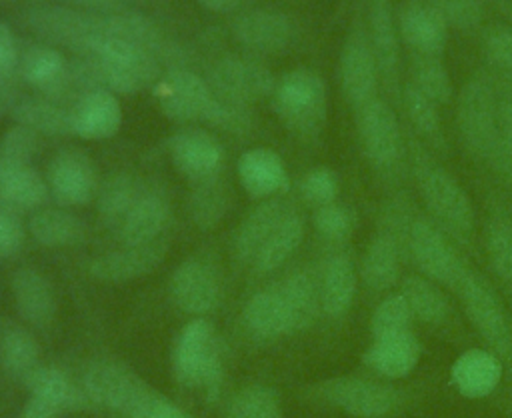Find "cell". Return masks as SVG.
Segmentation results:
<instances>
[{"label": "cell", "mask_w": 512, "mask_h": 418, "mask_svg": "<svg viewBox=\"0 0 512 418\" xmlns=\"http://www.w3.org/2000/svg\"><path fill=\"white\" fill-rule=\"evenodd\" d=\"M24 386H28L30 398L18 418H58L66 410L90 404L84 390H78L68 374L54 366H40Z\"/></svg>", "instance_id": "cell-16"}, {"label": "cell", "mask_w": 512, "mask_h": 418, "mask_svg": "<svg viewBox=\"0 0 512 418\" xmlns=\"http://www.w3.org/2000/svg\"><path fill=\"white\" fill-rule=\"evenodd\" d=\"M28 26L46 42L62 44L78 54L102 32V16L78 12L64 6H38L26 16Z\"/></svg>", "instance_id": "cell-13"}, {"label": "cell", "mask_w": 512, "mask_h": 418, "mask_svg": "<svg viewBox=\"0 0 512 418\" xmlns=\"http://www.w3.org/2000/svg\"><path fill=\"white\" fill-rule=\"evenodd\" d=\"M408 154L428 218H432L456 244L470 248L476 238V212L468 192L434 160V152L414 136L408 140Z\"/></svg>", "instance_id": "cell-1"}, {"label": "cell", "mask_w": 512, "mask_h": 418, "mask_svg": "<svg viewBox=\"0 0 512 418\" xmlns=\"http://www.w3.org/2000/svg\"><path fill=\"white\" fill-rule=\"evenodd\" d=\"M294 212L292 204L282 198H264L260 204H256L240 222L234 234V254L240 262L252 264L262 244L268 240V236L284 222L286 216Z\"/></svg>", "instance_id": "cell-27"}, {"label": "cell", "mask_w": 512, "mask_h": 418, "mask_svg": "<svg viewBox=\"0 0 512 418\" xmlns=\"http://www.w3.org/2000/svg\"><path fill=\"white\" fill-rule=\"evenodd\" d=\"M414 316L400 292H390L378 300L370 314L368 330L370 338L374 336H386L394 332H404V330H414Z\"/></svg>", "instance_id": "cell-47"}, {"label": "cell", "mask_w": 512, "mask_h": 418, "mask_svg": "<svg viewBox=\"0 0 512 418\" xmlns=\"http://www.w3.org/2000/svg\"><path fill=\"white\" fill-rule=\"evenodd\" d=\"M24 242V226L18 214L0 204V264L12 258Z\"/></svg>", "instance_id": "cell-54"}, {"label": "cell", "mask_w": 512, "mask_h": 418, "mask_svg": "<svg viewBox=\"0 0 512 418\" xmlns=\"http://www.w3.org/2000/svg\"><path fill=\"white\" fill-rule=\"evenodd\" d=\"M504 394H506V406L512 414V366L506 368V386H504Z\"/></svg>", "instance_id": "cell-60"}, {"label": "cell", "mask_w": 512, "mask_h": 418, "mask_svg": "<svg viewBox=\"0 0 512 418\" xmlns=\"http://www.w3.org/2000/svg\"><path fill=\"white\" fill-rule=\"evenodd\" d=\"M408 260L418 274L434 280L456 294L468 264L454 246V240L428 216H414L408 236Z\"/></svg>", "instance_id": "cell-8"}, {"label": "cell", "mask_w": 512, "mask_h": 418, "mask_svg": "<svg viewBox=\"0 0 512 418\" xmlns=\"http://www.w3.org/2000/svg\"><path fill=\"white\" fill-rule=\"evenodd\" d=\"M406 260V250L402 242L378 226L376 234L366 244L358 266V278L368 294L386 296L394 286L400 284L402 262Z\"/></svg>", "instance_id": "cell-19"}, {"label": "cell", "mask_w": 512, "mask_h": 418, "mask_svg": "<svg viewBox=\"0 0 512 418\" xmlns=\"http://www.w3.org/2000/svg\"><path fill=\"white\" fill-rule=\"evenodd\" d=\"M10 114L16 124L28 126L36 134H44V136L72 134V110L44 96L18 100Z\"/></svg>", "instance_id": "cell-37"}, {"label": "cell", "mask_w": 512, "mask_h": 418, "mask_svg": "<svg viewBox=\"0 0 512 418\" xmlns=\"http://www.w3.org/2000/svg\"><path fill=\"white\" fill-rule=\"evenodd\" d=\"M448 26L458 30H472L482 20V6L478 0H430Z\"/></svg>", "instance_id": "cell-52"}, {"label": "cell", "mask_w": 512, "mask_h": 418, "mask_svg": "<svg viewBox=\"0 0 512 418\" xmlns=\"http://www.w3.org/2000/svg\"><path fill=\"white\" fill-rule=\"evenodd\" d=\"M508 16H510V20H512V6L508 8Z\"/></svg>", "instance_id": "cell-61"}, {"label": "cell", "mask_w": 512, "mask_h": 418, "mask_svg": "<svg viewBox=\"0 0 512 418\" xmlns=\"http://www.w3.org/2000/svg\"><path fill=\"white\" fill-rule=\"evenodd\" d=\"M244 324L258 340H278L296 334L290 310L276 282L258 290L248 300L244 306Z\"/></svg>", "instance_id": "cell-29"}, {"label": "cell", "mask_w": 512, "mask_h": 418, "mask_svg": "<svg viewBox=\"0 0 512 418\" xmlns=\"http://www.w3.org/2000/svg\"><path fill=\"white\" fill-rule=\"evenodd\" d=\"M28 232L42 246L64 248L84 238V224L64 208H38L28 220Z\"/></svg>", "instance_id": "cell-39"}, {"label": "cell", "mask_w": 512, "mask_h": 418, "mask_svg": "<svg viewBox=\"0 0 512 418\" xmlns=\"http://www.w3.org/2000/svg\"><path fill=\"white\" fill-rule=\"evenodd\" d=\"M172 374L180 386L202 390L208 400L218 396L224 382V346L204 316L190 320L176 336Z\"/></svg>", "instance_id": "cell-3"}, {"label": "cell", "mask_w": 512, "mask_h": 418, "mask_svg": "<svg viewBox=\"0 0 512 418\" xmlns=\"http://www.w3.org/2000/svg\"><path fill=\"white\" fill-rule=\"evenodd\" d=\"M20 50L12 28L0 22V72H18Z\"/></svg>", "instance_id": "cell-56"}, {"label": "cell", "mask_w": 512, "mask_h": 418, "mask_svg": "<svg viewBox=\"0 0 512 418\" xmlns=\"http://www.w3.org/2000/svg\"><path fill=\"white\" fill-rule=\"evenodd\" d=\"M424 96H428L434 104H448L452 98V82L446 66L440 56H424L414 54L412 58V80Z\"/></svg>", "instance_id": "cell-46"}, {"label": "cell", "mask_w": 512, "mask_h": 418, "mask_svg": "<svg viewBox=\"0 0 512 418\" xmlns=\"http://www.w3.org/2000/svg\"><path fill=\"white\" fill-rule=\"evenodd\" d=\"M226 418H282V400L274 388L250 384L230 398Z\"/></svg>", "instance_id": "cell-45"}, {"label": "cell", "mask_w": 512, "mask_h": 418, "mask_svg": "<svg viewBox=\"0 0 512 418\" xmlns=\"http://www.w3.org/2000/svg\"><path fill=\"white\" fill-rule=\"evenodd\" d=\"M170 156L176 170L198 182L220 174L224 164V148L210 132L202 128H184L176 132L170 142Z\"/></svg>", "instance_id": "cell-20"}, {"label": "cell", "mask_w": 512, "mask_h": 418, "mask_svg": "<svg viewBox=\"0 0 512 418\" xmlns=\"http://www.w3.org/2000/svg\"><path fill=\"white\" fill-rule=\"evenodd\" d=\"M378 74L380 72L368 34L354 30L342 46L338 66L342 96L354 110L376 98Z\"/></svg>", "instance_id": "cell-18"}, {"label": "cell", "mask_w": 512, "mask_h": 418, "mask_svg": "<svg viewBox=\"0 0 512 418\" xmlns=\"http://www.w3.org/2000/svg\"><path fill=\"white\" fill-rule=\"evenodd\" d=\"M358 268L348 252H332L320 266V306L330 320H342L352 310L358 292Z\"/></svg>", "instance_id": "cell-23"}, {"label": "cell", "mask_w": 512, "mask_h": 418, "mask_svg": "<svg viewBox=\"0 0 512 418\" xmlns=\"http://www.w3.org/2000/svg\"><path fill=\"white\" fill-rule=\"evenodd\" d=\"M166 252H168L166 236H160L144 244H124L122 248L96 256L90 262L88 272L98 282L124 284L156 270L162 264Z\"/></svg>", "instance_id": "cell-17"}, {"label": "cell", "mask_w": 512, "mask_h": 418, "mask_svg": "<svg viewBox=\"0 0 512 418\" xmlns=\"http://www.w3.org/2000/svg\"><path fill=\"white\" fill-rule=\"evenodd\" d=\"M484 252L502 284L512 286V218L494 210L484 228Z\"/></svg>", "instance_id": "cell-43"}, {"label": "cell", "mask_w": 512, "mask_h": 418, "mask_svg": "<svg viewBox=\"0 0 512 418\" xmlns=\"http://www.w3.org/2000/svg\"><path fill=\"white\" fill-rule=\"evenodd\" d=\"M12 296L18 314L32 326L46 328L56 316V296L50 280L36 268L24 266L12 274Z\"/></svg>", "instance_id": "cell-28"}, {"label": "cell", "mask_w": 512, "mask_h": 418, "mask_svg": "<svg viewBox=\"0 0 512 418\" xmlns=\"http://www.w3.org/2000/svg\"><path fill=\"white\" fill-rule=\"evenodd\" d=\"M456 126L464 148L478 160L496 168L506 156L500 126L498 102L494 88L482 76L470 78L458 96Z\"/></svg>", "instance_id": "cell-5"}, {"label": "cell", "mask_w": 512, "mask_h": 418, "mask_svg": "<svg viewBox=\"0 0 512 418\" xmlns=\"http://www.w3.org/2000/svg\"><path fill=\"white\" fill-rule=\"evenodd\" d=\"M102 30L110 36L122 38L152 56L166 52V42L160 30L142 14L136 12H122V14H108L102 16Z\"/></svg>", "instance_id": "cell-42"}, {"label": "cell", "mask_w": 512, "mask_h": 418, "mask_svg": "<svg viewBox=\"0 0 512 418\" xmlns=\"http://www.w3.org/2000/svg\"><path fill=\"white\" fill-rule=\"evenodd\" d=\"M170 298L186 314L206 316L220 304V278L212 264L200 258H188L176 266L170 276Z\"/></svg>", "instance_id": "cell-14"}, {"label": "cell", "mask_w": 512, "mask_h": 418, "mask_svg": "<svg viewBox=\"0 0 512 418\" xmlns=\"http://www.w3.org/2000/svg\"><path fill=\"white\" fill-rule=\"evenodd\" d=\"M398 28L402 40L414 54L442 56L448 38V24L430 0H406L400 6Z\"/></svg>", "instance_id": "cell-24"}, {"label": "cell", "mask_w": 512, "mask_h": 418, "mask_svg": "<svg viewBox=\"0 0 512 418\" xmlns=\"http://www.w3.org/2000/svg\"><path fill=\"white\" fill-rule=\"evenodd\" d=\"M48 184L32 164L0 162V204L18 210H36L48 196Z\"/></svg>", "instance_id": "cell-33"}, {"label": "cell", "mask_w": 512, "mask_h": 418, "mask_svg": "<svg viewBox=\"0 0 512 418\" xmlns=\"http://www.w3.org/2000/svg\"><path fill=\"white\" fill-rule=\"evenodd\" d=\"M72 110V134L84 140L112 138L122 124L118 96L108 90H90L82 94Z\"/></svg>", "instance_id": "cell-26"}, {"label": "cell", "mask_w": 512, "mask_h": 418, "mask_svg": "<svg viewBox=\"0 0 512 418\" xmlns=\"http://www.w3.org/2000/svg\"><path fill=\"white\" fill-rule=\"evenodd\" d=\"M486 56L512 76V30H494L486 40Z\"/></svg>", "instance_id": "cell-55"}, {"label": "cell", "mask_w": 512, "mask_h": 418, "mask_svg": "<svg viewBox=\"0 0 512 418\" xmlns=\"http://www.w3.org/2000/svg\"><path fill=\"white\" fill-rule=\"evenodd\" d=\"M402 102H404L406 116L416 132V138L434 154H444L448 144H446V134L440 120L438 104H434L428 96H424L414 84L404 86Z\"/></svg>", "instance_id": "cell-38"}, {"label": "cell", "mask_w": 512, "mask_h": 418, "mask_svg": "<svg viewBox=\"0 0 512 418\" xmlns=\"http://www.w3.org/2000/svg\"><path fill=\"white\" fill-rule=\"evenodd\" d=\"M152 94L160 112L176 122L202 120L214 100V90L186 68H174L160 76L152 86Z\"/></svg>", "instance_id": "cell-10"}, {"label": "cell", "mask_w": 512, "mask_h": 418, "mask_svg": "<svg viewBox=\"0 0 512 418\" xmlns=\"http://www.w3.org/2000/svg\"><path fill=\"white\" fill-rule=\"evenodd\" d=\"M18 72L24 78V82H28L40 92V96L50 98L54 102L66 98L70 88L78 90L70 72V64L54 46L36 44L26 48L24 54L20 56Z\"/></svg>", "instance_id": "cell-22"}, {"label": "cell", "mask_w": 512, "mask_h": 418, "mask_svg": "<svg viewBox=\"0 0 512 418\" xmlns=\"http://www.w3.org/2000/svg\"><path fill=\"white\" fill-rule=\"evenodd\" d=\"M40 146V134L28 126L14 124L0 138V162L2 164H30Z\"/></svg>", "instance_id": "cell-51"}, {"label": "cell", "mask_w": 512, "mask_h": 418, "mask_svg": "<svg viewBox=\"0 0 512 418\" xmlns=\"http://www.w3.org/2000/svg\"><path fill=\"white\" fill-rule=\"evenodd\" d=\"M506 366L488 348H468L450 366V384L464 398H486L504 382Z\"/></svg>", "instance_id": "cell-21"}, {"label": "cell", "mask_w": 512, "mask_h": 418, "mask_svg": "<svg viewBox=\"0 0 512 418\" xmlns=\"http://www.w3.org/2000/svg\"><path fill=\"white\" fill-rule=\"evenodd\" d=\"M230 204L228 186L220 180V174L198 180L190 196V214L198 228H214L226 214Z\"/></svg>", "instance_id": "cell-44"}, {"label": "cell", "mask_w": 512, "mask_h": 418, "mask_svg": "<svg viewBox=\"0 0 512 418\" xmlns=\"http://www.w3.org/2000/svg\"><path fill=\"white\" fill-rule=\"evenodd\" d=\"M170 222L168 200L154 190H142L124 220L118 224L122 244H144L164 236Z\"/></svg>", "instance_id": "cell-31"}, {"label": "cell", "mask_w": 512, "mask_h": 418, "mask_svg": "<svg viewBox=\"0 0 512 418\" xmlns=\"http://www.w3.org/2000/svg\"><path fill=\"white\" fill-rule=\"evenodd\" d=\"M122 418H192L188 412L180 410L168 398L148 388L124 414Z\"/></svg>", "instance_id": "cell-53"}, {"label": "cell", "mask_w": 512, "mask_h": 418, "mask_svg": "<svg viewBox=\"0 0 512 418\" xmlns=\"http://www.w3.org/2000/svg\"><path fill=\"white\" fill-rule=\"evenodd\" d=\"M150 386L124 362L114 358H98L88 364L82 390L90 404L118 412L120 416Z\"/></svg>", "instance_id": "cell-9"}, {"label": "cell", "mask_w": 512, "mask_h": 418, "mask_svg": "<svg viewBox=\"0 0 512 418\" xmlns=\"http://www.w3.org/2000/svg\"><path fill=\"white\" fill-rule=\"evenodd\" d=\"M194 2H198L202 8L212 12H232L242 4V0H194Z\"/></svg>", "instance_id": "cell-58"}, {"label": "cell", "mask_w": 512, "mask_h": 418, "mask_svg": "<svg viewBox=\"0 0 512 418\" xmlns=\"http://www.w3.org/2000/svg\"><path fill=\"white\" fill-rule=\"evenodd\" d=\"M368 24V40L378 64V72L390 84H394L398 74V28L392 16L390 0H370Z\"/></svg>", "instance_id": "cell-34"}, {"label": "cell", "mask_w": 512, "mask_h": 418, "mask_svg": "<svg viewBox=\"0 0 512 418\" xmlns=\"http://www.w3.org/2000/svg\"><path fill=\"white\" fill-rule=\"evenodd\" d=\"M456 296L464 316L484 348L494 352L506 368L512 366V316L494 288V284L478 270H466Z\"/></svg>", "instance_id": "cell-4"}, {"label": "cell", "mask_w": 512, "mask_h": 418, "mask_svg": "<svg viewBox=\"0 0 512 418\" xmlns=\"http://www.w3.org/2000/svg\"><path fill=\"white\" fill-rule=\"evenodd\" d=\"M140 192L142 188L132 174L128 172L108 174L100 182L96 192V206H98L100 218L106 224L118 228V224L124 220V216L140 196Z\"/></svg>", "instance_id": "cell-41"}, {"label": "cell", "mask_w": 512, "mask_h": 418, "mask_svg": "<svg viewBox=\"0 0 512 418\" xmlns=\"http://www.w3.org/2000/svg\"><path fill=\"white\" fill-rule=\"evenodd\" d=\"M276 284L286 300L296 332L308 330L322 314L318 274H312L306 268H298L286 274Z\"/></svg>", "instance_id": "cell-35"}, {"label": "cell", "mask_w": 512, "mask_h": 418, "mask_svg": "<svg viewBox=\"0 0 512 418\" xmlns=\"http://www.w3.org/2000/svg\"><path fill=\"white\" fill-rule=\"evenodd\" d=\"M18 96V76L16 72H0V116L12 112Z\"/></svg>", "instance_id": "cell-57"}, {"label": "cell", "mask_w": 512, "mask_h": 418, "mask_svg": "<svg viewBox=\"0 0 512 418\" xmlns=\"http://www.w3.org/2000/svg\"><path fill=\"white\" fill-rule=\"evenodd\" d=\"M236 40L248 50L280 52L292 40V22L276 10H250L234 22Z\"/></svg>", "instance_id": "cell-30"}, {"label": "cell", "mask_w": 512, "mask_h": 418, "mask_svg": "<svg viewBox=\"0 0 512 418\" xmlns=\"http://www.w3.org/2000/svg\"><path fill=\"white\" fill-rule=\"evenodd\" d=\"M202 122H206L218 130H224V132L244 134L252 126V116H250L246 104L232 102V100H226V98L214 94V100H212L210 108L206 110Z\"/></svg>", "instance_id": "cell-49"}, {"label": "cell", "mask_w": 512, "mask_h": 418, "mask_svg": "<svg viewBox=\"0 0 512 418\" xmlns=\"http://www.w3.org/2000/svg\"><path fill=\"white\" fill-rule=\"evenodd\" d=\"M48 190L62 206H84L96 198L100 178L94 160L80 148L60 150L48 166Z\"/></svg>", "instance_id": "cell-11"}, {"label": "cell", "mask_w": 512, "mask_h": 418, "mask_svg": "<svg viewBox=\"0 0 512 418\" xmlns=\"http://www.w3.org/2000/svg\"><path fill=\"white\" fill-rule=\"evenodd\" d=\"M356 134L362 156L374 172L392 178L404 164L408 146L392 106L382 98H372L354 110Z\"/></svg>", "instance_id": "cell-7"}, {"label": "cell", "mask_w": 512, "mask_h": 418, "mask_svg": "<svg viewBox=\"0 0 512 418\" xmlns=\"http://www.w3.org/2000/svg\"><path fill=\"white\" fill-rule=\"evenodd\" d=\"M304 398L352 418H390L414 398V388L370 372L338 374L304 388Z\"/></svg>", "instance_id": "cell-2"}, {"label": "cell", "mask_w": 512, "mask_h": 418, "mask_svg": "<svg viewBox=\"0 0 512 418\" xmlns=\"http://www.w3.org/2000/svg\"><path fill=\"white\" fill-rule=\"evenodd\" d=\"M0 366L4 374L26 384L40 364V346L32 332L22 326L8 324L0 332Z\"/></svg>", "instance_id": "cell-36"}, {"label": "cell", "mask_w": 512, "mask_h": 418, "mask_svg": "<svg viewBox=\"0 0 512 418\" xmlns=\"http://www.w3.org/2000/svg\"><path fill=\"white\" fill-rule=\"evenodd\" d=\"M210 82L214 94L250 106L260 98L272 96L278 80L272 70L258 60L226 56L212 68Z\"/></svg>", "instance_id": "cell-12"}, {"label": "cell", "mask_w": 512, "mask_h": 418, "mask_svg": "<svg viewBox=\"0 0 512 418\" xmlns=\"http://www.w3.org/2000/svg\"><path fill=\"white\" fill-rule=\"evenodd\" d=\"M398 286L416 322L432 328H444L450 322L452 306L440 284L422 274H408L400 278Z\"/></svg>", "instance_id": "cell-32"}, {"label": "cell", "mask_w": 512, "mask_h": 418, "mask_svg": "<svg viewBox=\"0 0 512 418\" xmlns=\"http://www.w3.org/2000/svg\"><path fill=\"white\" fill-rule=\"evenodd\" d=\"M312 224L324 240H328L332 244H342L352 236V232L356 228V214L352 208H348L346 204H340L336 200L326 206L314 208Z\"/></svg>", "instance_id": "cell-48"}, {"label": "cell", "mask_w": 512, "mask_h": 418, "mask_svg": "<svg viewBox=\"0 0 512 418\" xmlns=\"http://www.w3.org/2000/svg\"><path fill=\"white\" fill-rule=\"evenodd\" d=\"M272 106L282 124L304 140L316 138L326 124V86L308 68L286 72L272 92Z\"/></svg>", "instance_id": "cell-6"}, {"label": "cell", "mask_w": 512, "mask_h": 418, "mask_svg": "<svg viewBox=\"0 0 512 418\" xmlns=\"http://www.w3.org/2000/svg\"><path fill=\"white\" fill-rule=\"evenodd\" d=\"M304 232H306V222L294 210L290 216L284 218V222L262 244V248L258 250V254L252 262L254 270L260 274L278 270L298 250V246L304 240Z\"/></svg>", "instance_id": "cell-40"}, {"label": "cell", "mask_w": 512, "mask_h": 418, "mask_svg": "<svg viewBox=\"0 0 512 418\" xmlns=\"http://www.w3.org/2000/svg\"><path fill=\"white\" fill-rule=\"evenodd\" d=\"M338 192H340L338 176L328 166H316L308 170L300 180V196L306 204L314 208L336 202Z\"/></svg>", "instance_id": "cell-50"}, {"label": "cell", "mask_w": 512, "mask_h": 418, "mask_svg": "<svg viewBox=\"0 0 512 418\" xmlns=\"http://www.w3.org/2000/svg\"><path fill=\"white\" fill-rule=\"evenodd\" d=\"M236 172L246 194L258 200L282 196L290 188L286 164L272 148L246 150L238 158Z\"/></svg>", "instance_id": "cell-25"}, {"label": "cell", "mask_w": 512, "mask_h": 418, "mask_svg": "<svg viewBox=\"0 0 512 418\" xmlns=\"http://www.w3.org/2000/svg\"><path fill=\"white\" fill-rule=\"evenodd\" d=\"M70 2H76L82 6H92V8H108V6L118 4L120 0H70Z\"/></svg>", "instance_id": "cell-59"}, {"label": "cell", "mask_w": 512, "mask_h": 418, "mask_svg": "<svg viewBox=\"0 0 512 418\" xmlns=\"http://www.w3.org/2000/svg\"><path fill=\"white\" fill-rule=\"evenodd\" d=\"M422 354L424 346L416 332L404 330L370 338L360 354V364L370 374L398 382L416 370Z\"/></svg>", "instance_id": "cell-15"}]
</instances>
